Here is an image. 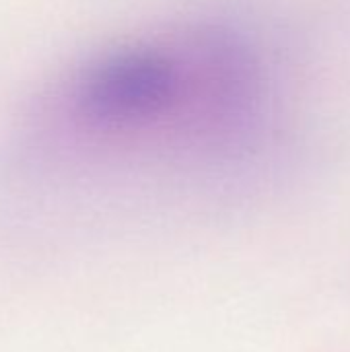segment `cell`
Listing matches in <instances>:
<instances>
[{
    "label": "cell",
    "mask_w": 350,
    "mask_h": 352,
    "mask_svg": "<svg viewBox=\"0 0 350 352\" xmlns=\"http://www.w3.org/2000/svg\"><path fill=\"white\" fill-rule=\"evenodd\" d=\"M182 93L177 64L153 47H122L85 66L70 87L74 113L97 130H128L167 113Z\"/></svg>",
    "instance_id": "1"
}]
</instances>
